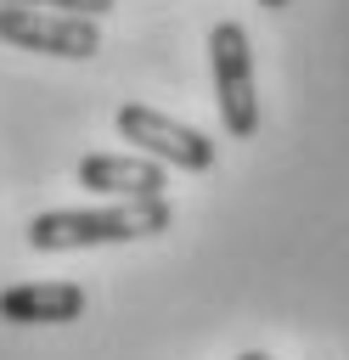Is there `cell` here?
Wrapping results in <instances>:
<instances>
[{
  "label": "cell",
  "instance_id": "obj_1",
  "mask_svg": "<svg viewBox=\"0 0 349 360\" xmlns=\"http://www.w3.org/2000/svg\"><path fill=\"white\" fill-rule=\"evenodd\" d=\"M169 202L163 197H124L113 208H51L28 219V248L39 253H68V248H107V242H141L169 231Z\"/></svg>",
  "mask_w": 349,
  "mask_h": 360
},
{
  "label": "cell",
  "instance_id": "obj_2",
  "mask_svg": "<svg viewBox=\"0 0 349 360\" xmlns=\"http://www.w3.org/2000/svg\"><path fill=\"white\" fill-rule=\"evenodd\" d=\"M208 68H214V96H220V124L231 141L259 135V96H253V45L242 22H214L208 34Z\"/></svg>",
  "mask_w": 349,
  "mask_h": 360
},
{
  "label": "cell",
  "instance_id": "obj_3",
  "mask_svg": "<svg viewBox=\"0 0 349 360\" xmlns=\"http://www.w3.org/2000/svg\"><path fill=\"white\" fill-rule=\"evenodd\" d=\"M118 135L135 141V152L152 158V163H174V169H186V174L214 169V141H208L203 129H191V124H174V118L158 112V107L124 101V107H118Z\"/></svg>",
  "mask_w": 349,
  "mask_h": 360
},
{
  "label": "cell",
  "instance_id": "obj_4",
  "mask_svg": "<svg viewBox=\"0 0 349 360\" xmlns=\"http://www.w3.org/2000/svg\"><path fill=\"white\" fill-rule=\"evenodd\" d=\"M0 39L17 51H39V56H96L101 51V28L96 17H73V11H39V6H0Z\"/></svg>",
  "mask_w": 349,
  "mask_h": 360
},
{
  "label": "cell",
  "instance_id": "obj_5",
  "mask_svg": "<svg viewBox=\"0 0 349 360\" xmlns=\"http://www.w3.org/2000/svg\"><path fill=\"white\" fill-rule=\"evenodd\" d=\"M84 287L79 281H17L0 292V321L11 326H68L84 315Z\"/></svg>",
  "mask_w": 349,
  "mask_h": 360
},
{
  "label": "cell",
  "instance_id": "obj_6",
  "mask_svg": "<svg viewBox=\"0 0 349 360\" xmlns=\"http://www.w3.org/2000/svg\"><path fill=\"white\" fill-rule=\"evenodd\" d=\"M79 186L107 191V197H163V163L152 158H124V152H90L79 158Z\"/></svg>",
  "mask_w": 349,
  "mask_h": 360
},
{
  "label": "cell",
  "instance_id": "obj_7",
  "mask_svg": "<svg viewBox=\"0 0 349 360\" xmlns=\"http://www.w3.org/2000/svg\"><path fill=\"white\" fill-rule=\"evenodd\" d=\"M0 6H39V11H73V17H107L118 0H0Z\"/></svg>",
  "mask_w": 349,
  "mask_h": 360
},
{
  "label": "cell",
  "instance_id": "obj_8",
  "mask_svg": "<svg viewBox=\"0 0 349 360\" xmlns=\"http://www.w3.org/2000/svg\"><path fill=\"white\" fill-rule=\"evenodd\" d=\"M236 360H270V354H259V349H242V354H236Z\"/></svg>",
  "mask_w": 349,
  "mask_h": 360
},
{
  "label": "cell",
  "instance_id": "obj_9",
  "mask_svg": "<svg viewBox=\"0 0 349 360\" xmlns=\"http://www.w3.org/2000/svg\"><path fill=\"white\" fill-rule=\"evenodd\" d=\"M259 6H270V11H281V6H293V0H259Z\"/></svg>",
  "mask_w": 349,
  "mask_h": 360
}]
</instances>
